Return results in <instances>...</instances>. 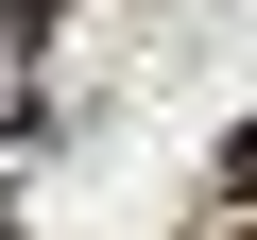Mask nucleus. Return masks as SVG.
<instances>
[]
</instances>
